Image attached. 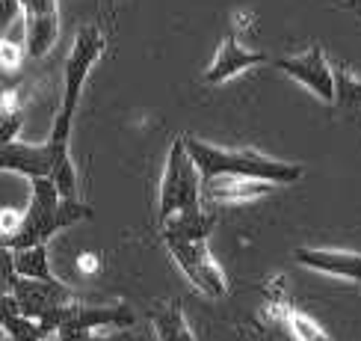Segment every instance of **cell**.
<instances>
[{"label":"cell","instance_id":"13","mask_svg":"<svg viewBox=\"0 0 361 341\" xmlns=\"http://www.w3.org/2000/svg\"><path fill=\"white\" fill-rule=\"evenodd\" d=\"M276 184L258 181V178H243V175H214L202 178V199L207 208H222V205H240V202H255L273 193Z\"/></svg>","mask_w":361,"mask_h":341},{"label":"cell","instance_id":"5","mask_svg":"<svg viewBox=\"0 0 361 341\" xmlns=\"http://www.w3.org/2000/svg\"><path fill=\"white\" fill-rule=\"evenodd\" d=\"M169 256L180 267L195 288H199L210 300H222L228 297V276L214 258V252L207 246V237H163Z\"/></svg>","mask_w":361,"mask_h":341},{"label":"cell","instance_id":"12","mask_svg":"<svg viewBox=\"0 0 361 341\" xmlns=\"http://www.w3.org/2000/svg\"><path fill=\"white\" fill-rule=\"evenodd\" d=\"M293 261L314 273L332 276L341 282L361 285V252L353 249H329V246H296Z\"/></svg>","mask_w":361,"mask_h":341},{"label":"cell","instance_id":"15","mask_svg":"<svg viewBox=\"0 0 361 341\" xmlns=\"http://www.w3.org/2000/svg\"><path fill=\"white\" fill-rule=\"evenodd\" d=\"M148 321L154 326L157 341H199L195 333L190 330L184 306H180L178 297H169V300H160L148 311Z\"/></svg>","mask_w":361,"mask_h":341},{"label":"cell","instance_id":"10","mask_svg":"<svg viewBox=\"0 0 361 341\" xmlns=\"http://www.w3.org/2000/svg\"><path fill=\"white\" fill-rule=\"evenodd\" d=\"M0 163H4L6 172L27 175L30 181H33V178H54V172L59 167V155L51 145V140H44V143L12 140V143H4Z\"/></svg>","mask_w":361,"mask_h":341},{"label":"cell","instance_id":"6","mask_svg":"<svg viewBox=\"0 0 361 341\" xmlns=\"http://www.w3.org/2000/svg\"><path fill=\"white\" fill-rule=\"evenodd\" d=\"M4 276H6V294H12L15 300H18L21 311L27 318H36L42 321L44 326L51 330V318L56 315L63 306L74 303L78 300V294L74 288H68L66 282H42V279H27V276H18L15 273V267L6 256V267H4ZM54 333V330H51ZM56 335V333H54Z\"/></svg>","mask_w":361,"mask_h":341},{"label":"cell","instance_id":"23","mask_svg":"<svg viewBox=\"0 0 361 341\" xmlns=\"http://www.w3.org/2000/svg\"><path fill=\"white\" fill-rule=\"evenodd\" d=\"M343 9H347V12H353L355 15V18H361V0H343V4H341Z\"/></svg>","mask_w":361,"mask_h":341},{"label":"cell","instance_id":"20","mask_svg":"<svg viewBox=\"0 0 361 341\" xmlns=\"http://www.w3.org/2000/svg\"><path fill=\"white\" fill-rule=\"evenodd\" d=\"M24 56H27V48L24 44H15L9 36H4V71H15L21 63H24Z\"/></svg>","mask_w":361,"mask_h":341},{"label":"cell","instance_id":"1","mask_svg":"<svg viewBox=\"0 0 361 341\" xmlns=\"http://www.w3.org/2000/svg\"><path fill=\"white\" fill-rule=\"evenodd\" d=\"M157 226L160 237H210L216 229V211L202 199V172L184 137H175L166 155L157 193Z\"/></svg>","mask_w":361,"mask_h":341},{"label":"cell","instance_id":"7","mask_svg":"<svg viewBox=\"0 0 361 341\" xmlns=\"http://www.w3.org/2000/svg\"><path fill=\"white\" fill-rule=\"evenodd\" d=\"M273 66L281 74H288L290 80L302 83L308 92H314L323 104L335 107V101H338V74H335V66L326 59V51H323L320 42L308 44V48L302 54H296V56L273 59Z\"/></svg>","mask_w":361,"mask_h":341},{"label":"cell","instance_id":"8","mask_svg":"<svg viewBox=\"0 0 361 341\" xmlns=\"http://www.w3.org/2000/svg\"><path fill=\"white\" fill-rule=\"evenodd\" d=\"M27 56L42 59L59 39V0H18Z\"/></svg>","mask_w":361,"mask_h":341},{"label":"cell","instance_id":"19","mask_svg":"<svg viewBox=\"0 0 361 341\" xmlns=\"http://www.w3.org/2000/svg\"><path fill=\"white\" fill-rule=\"evenodd\" d=\"M21 119H24V107H21V98L18 92L9 86L4 92V131H0V137H4V143H12L15 133H18L21 128Z\"/></svg>","mask_w":361,"mask_h":341},{"label":"cell","instance_id":"22","mask_svg":"<svg viewBox=\"0 0 361 341\" xmlns=\"http://www.w3.org/2000/svg\"><path fill=\"white\" fill-rule=\"evenodd\" d=\"M78 261H80V270H86V273H95V270H98V264H101V258L95 256V252H83Z\"/></svg>","mask_w":361,"mask_h":341},{"label":"cell","instance_id":"16","mask_svg":"<svg viewBox=\"0 0 361 341\" xmlns=\"http://www.w3.org/2000/svg\"><path fill=\"white\" fill-rule=\"evenodd\" d=\"M6 256L18 276L27 279H42V282H56L51 264H48V244H36L27 249H6Z\"/></svg>","mask_w":361,"mask_h":341},{"label":"cell","instance_id":"17","mask_svg":"<svg viewBox=\"0 0 361 341\" xmlns=\"http://www.w3.org/2000/svg\"><path fill=\"white\" fill-rule=\"evenodd\" d=\"M56 341H137L130 330H89V326H59Z\"/></svg>","mask_w":361,"mask_h":341},{"label":"cell","instance_id":"18","mask_svg":"<svg viewBox=\"0 0 361 341\" xmlns=\"http://www.w3.org/2000/svg\"><path fill=\"white\" fill-rule=\"evenodd\" d=\"M335 74H338V101H335V107L361 113V78H353V71L343 68V66H335Z\"/></svg>","mask_w":361,"mask_h":341},{"label":"cell","instance_id":"3","mask_svg":"<svg viewBox=\"0 0 361 341\" xmlns=\"http://www.w3.org/2000/svg\"><path fill=\"white\" fill-rule=\"evenodd\" d=\"M187 140V152L195 160L202 178H214V175H243V178H258V181H269L276 187H288L296 184L305 175L302 163H290V160H279L269 157L255 148H222L199 137H184Z\"/></svg>","mask_w":361,"mask_h":341},{"label":"cell","instance_id":"9","mask_svg":"<svg viewBox=\"0 0 361 341\" xmlns=\"http://www.w3.org/2000/svg\"><path fill=\"white\" fill-rule=\"evenodd\" d=\"M51 330L56 333L59 326H89V330H130L137 323V315L128 303H110V306H86L74 300L63 306L48 321Z\"/></svg>","mask_w":361,"mask_h":341},{"label":"cell","instance_id":"2","mask_svg":"<svg viewBox=\"0 0 361 341\" xmlns=\"http://www.w3.org/2000/svg\"><path fill=\"white\" fill-rule=\"evenodd\" d=\"M92 205L80 199H66L54 178H33L30 205L24 208L21 226L12 237L4 241V249H27L36 244H48L56 232L92 220Z\"/></svg>","mask_w":361,"mask_h":341},{"label":"cell","instance_id":"24","mask_svg":"<svg viewBox=\"0 0 361 341\" xmlns=\"http://www.w3.org/2000/svg\"><path fill=\"white\" fill-rule=\"evenodd\" d=\"M4 341H15V338H6V335H4Z\"/></svg>","mask_w":361,"mask_h":341},{"label":"cell","instance_id":"4","mask_svg":"<svg viewBox=\"0 0 361 341\" xmlns=\"http://www.w3.org/2000/svg\"><path fill=\"white\" fill-rule=\"evenodd\" d=\"M101 54H104V33H101L95 24L80 27L78 39H74V48H71V54L66 59L63 101H59V110L54 116V125H51V133H48L51 145L56 148V155H59V167L68 163V160H74L71 157V125H74V113H78L83 86L89 80V71H92V66L101 59Z\"/></svg>","mask_w":361,"mask_h":341},{"label":"cell","instance_id":"21","mask_svg":"<svg viewBox=\"0 0 361 341\" xmlns=\"http://www.w3.org/2000/svg\"><path fill=\"white\" fill-rule=\"evenodd\" d=\"M21 217H24V211H15V208H9V205L4 208V217H0V232H4V241L18 232Z\"/></svg>","mask_w":361,"mask_h":341},{"label":"cell","instance_id":"14","mask_svg":"<svg viewBox=\"0 0 361 341\" xmlns=\"http://www.w3.org/2000/svg\"><path fill=\"white\" fill-rule=\"evenodd\" d=\"M264 311H267L269 321H276L281 330H288L293 341H335L311 315L293 309L288 300H281V303H267Z\"/></svg>","mask_w":361,"mask_h":341},{"label":"cell","instance_id":"11","mask_svg":"<svg viewBox=\"0 0 361 341\" xmlns=\"http://www.w3.org/2000/svg\"><path fill=\"white\" fill-rule=\"evenodd\" d=\"M264 63H269L267 54H264V51L246 48V44L240 42V33L231 27L228 33H225L222 44L216 48L214 63L204 68V83L219 86V83H225V80H231L234 74H243V71H249V68H255V66H264Z\"/></svg>","mask_w":361,"mask_h":341}]
</instances>
